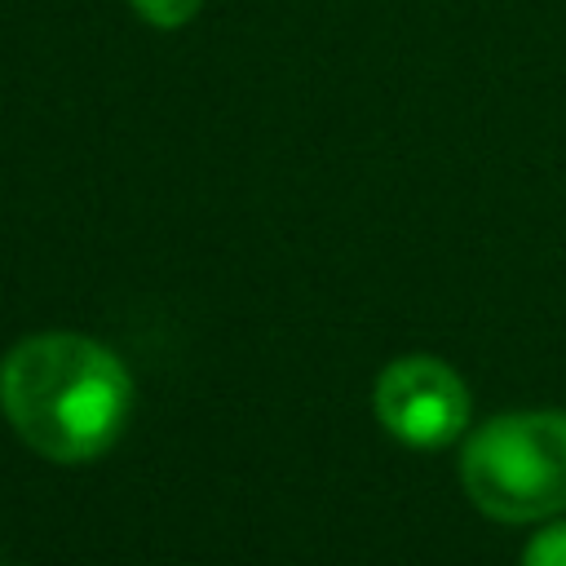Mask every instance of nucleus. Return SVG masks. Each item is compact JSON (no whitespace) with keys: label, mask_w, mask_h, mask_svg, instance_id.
Masks as SVG:
<instances>
[{"label":"nucleus","mask_w":566,"mask_h":566,"mask_svg":"<svg viewBox=\"0 0 566 566\" xmlns=\"http://www.w3.org/2000/svg\"><path fill=\"white\" fill-rule=\"evenodd\" d=\"M133 385L124 363L75 332L18 340L0 363V407L18 438L57 464H84L124 433Z\"/></svg>","instance_id":"f257e3e1"},{"label":"nucleus","mask_w":566,"mask_h":566,"mask_svg":"<svg viewBox=\"0 0 566 566\" xmlns=\"http://www.w3.org/2000/svg\"><path fill=\"white\" fill-rule=\"evenodd\" d=\"M376 416L380 424L407 442V447H447L464 433L469 424V389L464 380L429 358V354H407L398 363H389L376 380Z\"/></svg>","instance_id":"7ed1b4c3"},{"label":"nucleus","mask_w":566,"mask_h":566,"mask_svg":"<svg viewBox=\"0 0 566 566\" xmlns=\"http://www.w3.org/2000/svg\"><path fill=\"white\" fill-rule=\"evenodd\" d=\"M469 500L495 522H539L566 509V411L486 420L460 460Z\"/></svg>","instance_id":"f03ea898"},{"label":"nucleus","mask_w":566,"mask_h":566,"mask_svg":"<svg viewBox=\"0 0 566 566\" xmlns=\"http://www.w3.org/2000/svg\"><path fill=\"white\" fill-rule=\"evenodd\" d=\"M522 566H566V522L544 526V531L526 544Z\"/></svg>","instance_id":"39448f33"},{"label":"nucleus","mask_w":566,"mask_h":566,"mask_svg":"<svg viewBox=\"0 0 566 566\" xmlns=\"http://www.w3.org/2000/svg\"><path fill=\"white\" fill-rule=\"evenodd\" d=\"M203 0H133L137 18L159 27V31H172V27H186L195 13H199Z\"/></svg>","instance_id":"20e7f679"}]
</instances>
